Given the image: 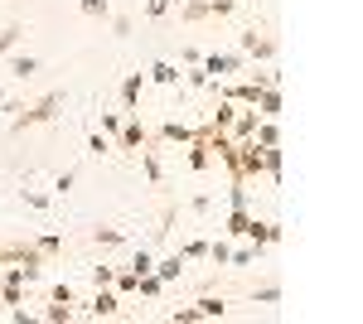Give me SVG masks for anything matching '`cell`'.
Masks as SVG:
<instances>
[{"instance_id": "obj_1", "label": "cell", "mask_w": 363, "mask_h": 324, "mask_svg": "<svg viewBox=\"0 0 363 324\" xmlns=\"http://www.w3.org/2000/svg\"><path fill=\"white\" fill-rule=\"evenodd\" d=\"M63 102H68L63 92H44L39 102H29V107H15V116H10V131L25 135V131H34V126H49V121H58Z\"/></svg>"}, {"instance_id": "obj_2", "label": "cell", "mask_w": 363, "mask_h": 324, "mask_svg": "<svg viewBox=\"0 0 363 324\" xmlns=\"http://www.w3.org/2000/svg\"><path fill=\"white\" fill-rule=\"evenodd\" d=\"M0 267H20L25 281H39V271L49 267V257L34 242H0Z\"/></svg>"}, {"instance_id": "obj_3", "label": "cell", "mask_w": 363, "mask_h": 324, "mask_svg": "<svg viewBox=\"0 0 363 324\" xmlns=\"http://www.w3.org/2000/svg\"><path fill=\"white\" fill-rule=\"evenodd\" d=\"M238 10V0H184L179 5V20L184 25H199V20H228Z\"/></svg>"}, {"instance_id": "obj_4", "label": "cell", "mask_w": 363, "mask_h": 324, "mask_svg": "<svg viewBox=\"0 0 363 324\" xmlns=\"http://www.w3.org/2000/svg\"><path fill=\"white\" fill-rule=\"evenodd\" d=\"M223 315H228V300L223 296H199L189 310H174L169 320H174V324H199V320H223Z\"/></svg>"}, {"instance_id": "obj_5", "label": "cell", "mask_w": 363, "mask_h": 324, "mask_svg": "<svg viewBox=\"0 0 363 324\" xmlns=\"http://www.w3.org/2000/svg\"><path fill=\"white\" fill-rule=\"evenodd\" d=\"M277 34H267V29H247L242 34V58H257V63H272L277 58Z\"/></svg>"}, {"instance_id": "obj_6", "label": "cell", "mask_w": 363, "mask_h": 324, "mask_svg": "<svg viewBox=\"0 0 363 324\" xmlns=\"http://www.w3.org/2000/svg\"><path fill=\"white\" fill-rule=\"evenodd\" d=\"M199 68H203L208 78H233V73L247 68V58H242V54H203V58H199Z\"/></svg>"}, {"instance_id": "obj_7", "label": "cell", "mask_w": 363, "mask_h": 324, "mask_svg": "<svg viewBox=\"0 0 363 324\" xmlns=\"http://www.w3.org/2000/svg\"><path fill=\"white\" fill-rule=\"evenodd\" d=\"M242 238H247V242H257V247H272V242H281V238H286V228H281V223H267V218H257V213H247Z\"/></svg>"}, {"instance_id": "obj_8", "label": "cell", "mask_w": 363, "mask_h": 324, "mask_svg": "<svg viewBox=\"0 0 363 324\" xmlns=\"http://www.w3.org/2000/svg\"><path fill=\"white\" fill-rule=\"evenodd\" d=\"M150 140V131L140 126V111H131L126 121H121V131H116V140H112V150H140Z\"/></svg>"}, {"instance_id": "obj_9", "label": "cell", "mask_w": 363, "mask_h": 324, "mask_svg": "<svg viewBox=\"0 0 363 324\" xmlns=\"http://www.w3.org/2000/svg\"><path fill=\"white\" fill-rule=\"evenodd\" d=\"M140 92H145V73H126L121 78V92H116L121 97V116H131L140 107Z\"/></svg>"}, {"instance_id": "obj_10", "label": "cell", "mask_w": 363, "mask_h": 324, "mask_svg": "<svg viewBox=\"0 0 363 324\" xmlns=\"http://www.w3.org/2000/svg\"><path fill=\"white\" fill-rule=\"evenodd\" d=\"M87 315H97V320L121 315V296H116L112 286H97V296H92V305H87Z\"/></svg>"}, {"instance_id": "obj_11", "label": "cell", "mask_w": 363, "mask_h": 324, "mask_svg": "<svg viewBox=\"0 0 363 324\" xmlns=\"http://www.w3.org/2000/svg\"><path fill=\"white\" fill-rule=\"evenodd\" d=\"M140 169H145L150 189H165V164H160V155H155V145H150V140L140 145Z\"/></svg>"}, {"instance_id": "obj_12", "label": "cell", "mask_w": 363, "mask_h": 324, "mask_svg": "<svg viewBox=\"0 0 363 324\" xmlns=\"http://www.w3.org/2000/svg\"><path fill=\"white\" fill-rule=\"evenodd\" d=\"M208 164H213V155H208V140H203V131L194 126V140H189V169H194V174H203Z\"/></svg>"}, {"instance_id": "obj_13", "label": "cell", "mask_w": 363, "mask_h": 324, "mask_svg": "<svg viewBox=\"0 0 363 324\" xmlns=\"http://www.w3.org/2000/svg\"><path fill=\"white\" fill-rule=\"evenodd\" d=\"M145 82H160V87H174V82H179V68L160 58V63H150V68H145Z\"/></svg>"}, {"instance_id": "obj_14", "label": "cell", "mask_w": 363, "mask_h": 324, "mask_svg": "<svg viewBox=\"0 0 363 324\" xmlns=\"http://www.w3.org/2000/svg\"><path fill=\"white\" fill-rule=\"evenodd\" d=\"M87 238H92L97 247H126V233H121V228H107V223H97Z\"/></svg>"}, {"instance_id": "obj_15", "label": "cell", "mask_w": 363, "mask_h": 324, "mask_svg": "<svg viewBox=\"0 0 363 324\" xmlns=\"http://www.w3.org/2000/svg\"><path fill=\"white\" fill-rule=\"evenodd\" d=\"M155 140H169V145H189V140H194V131H189V126H179V121H165V126L155 131Z\"/></svg>"}, {"instance_id": "obj_16", "label": "cell", "mask_w": 363, "mask_h": 324, "mask_svg": "<svg viewBox=\"0 0 363 324\" xmlns=\"http://www.w3.org/2000/svg\"><path fill=\"white\" fill-rule=\"evenodd\" d=\"M179 271H184V257H179V252H169V257H160V262H155V276H160V281H179Z\"/></svg>"}, {"instance_id": "obj_17", "label": "cell", "mask_w": 363, "mask_h": 324, "mask_svg": "<svg viewBox=\"0 0 363 324\" xmlns=\"http://www.w3.org/2000/svg\"><path fill=\"white\" fill-rule=\"evenodd\" d=\"M257 145H281V131H277V116H262L257 121V131H252Z\"/></svg>"}, {"instance_id": "obj_18", "label": "cell", "mask_w": 363, "mask_h": 324, "mask_svg": "<svg viewBox=\"0 0 363 324\" xmlns=\"http://www.w3.org/2000/svg\"><path fill=\"white\" fill-rule=\"evenodd\" d=\"M20 39H25V25H20V20L0 29V58H10V54H15V44H20Z\"/></svg>"}, {"instance_id": "obj_19", "label": "cell", "mask_w": 363, "mask_h": 324, "mask_svg": "<svg viewBox=\"0 0 363 324\" xmlns=\"http://www.w3.org/2000/svg\"><path fill=\"white\" fill-rule=\"evenodd\" d=\"M83 20H112V0H78Z\"/></svg>"}, {"instance_id": "obj_20", "label": "cell", "mask_w": 363, "mask_h": 324, "mask_svg": "<svg viewBox=\"0 0 363 324\" xmlns=\"http://www.w3.org/2000/svg\"><path fill=\"white\" fill-rule=\"evenodd\" d=\"M247 213H252V208H228V218H223V233H228V238H242V228H247Z\"/></svg>"}, {"instance_id": "obj_21", "label": "cell", "mask_w": 363, "mask_h": 324, "mask_svg": "<svg viewBox=\"0 0 363 324\" xmlns=\"http://www.w3.org/2000/svg\"><path fill=\"white\" fill-rule=\"evenodd\" d=\"M10 73H15V78H34V73H39V58L34 54H15L10 58Z\"/></svg>"}, {"instance_id": "obj_22", "label": "cell", "mask_w": 363, "mask_h": 324, "mask_svg": "<svg viewBox=\"0 0 363 324\" xmlns=\"http://www.w3.org/2000/svg\"><path fill=\"white\" fill-rule=\"evenodd\" d=\"M29 242L39 247L44 257H58V252H63V233H39V238H29Z\"/></svg>"}, {"instance_id": "obj_23", "label": "cell", "mask_w": 363, "mask_h": 324, "mask_svg": "<svg viewBox=\"0 0 363 324\" xmlns=\"http://www.w3.org/2000/svg\"><path fill=\"white\" fill-rule=\"evenodd\" d=\"M262 252H267V247H257V242L238 247V252H233V257H228V267H252V262H257V257H262Z\"/></svg>"}, {"instance_id": "obj_24", "label": "cell", "mask_w": 363, "mask_h": 324, "mask_svg": "<svg viewBox=\"0 0 363 324\" xmlns=\"http://www.w3.org/2000/svg\"><path fill=\"white\" fill-rule=\"evenodd\" d=\"M131 271H136V276L155 271V252H150V247H136V257H131Z\"/></svg>"}, {"instance_id": "obj_25", "label": "cell", "mask_w": 363, "mask_h": 324, "mask_svg": "<svg viewBox=\"0 0 363 324\" xmlns=\"http://www.w3.org/2000/svg\"><path fill=\"white\" fill-rule=\"evenodd\" d=\"M44 320H49V324H68V320H73V305H63V300H54V305L44 310Z\"/></svg>"}, {"instance_id": "obj_26", "label": "cell", "mask_w": 363, "mask_h": 324, "mask_svg": "<svg viewBox=\"0 0 363 324\" xmlns=\"http://www.w3.org/2000/svg\"><path fill=\"white\" fill-rule=\"evenodd\" d=\"M252 300H257V305H277L281 300V281H267L262 291H252Z\"/></svg>"}, {"instance_id": "obj_27", "label": "cell", "mask_w": 363, "mask_h": 324, "mask_svg": "<svg viewBox=\"0 0 363 324\" xmlns=\"http://www.w3.org/2000/svg\"><path fill=\"white\" fill-rule=\"evenodd\" d=\"M203 257H208L213 267H228V257H233V247H228V242H208V252H203Z\"/></svg>"}, {"instance_id": "obj_28", "label": "cell", "mask_w": 363, "mask_h": 324, "mask_svg": "<svg viewBox=\"0 0 363 324\" xmlns=\"http://www.w3.org/2000/svg\"><path fill=\"white\" fill-rule=\"evenodd\" d=\"M203 252H208V242H203V238H189V242L179 247V257H184V262H199Z\"/></svg>"}, {"instance_id": "obj_29", "label": "cell", "mask_w": 363, "mask_h": 324, "mask_svg": "<svg viewBox=\"0 0 363 324\" xmlns=\"http://www.w3.org/2000/svg\"><path fill=\"white\" fill-rule=\"evenodd\" d=\"M121 121H126L121 111H102V135H116V131H121Z\"/></svg>"}, {"instance_id": "obj_30", "label": "cell", "mask_w": 363, "mask_h": 324, "mask_svg": "<svg viewBox=\"0 0 363 324\" xmlns=\"http://www.w3.org/2000/svg\"><path fill=\"white\" fill-rule=\"evenodd\" d=\"M87 150H92V155H107V150H112V140H107L102 131H92V135H87Z\"/></svg>"}, {"instance_id": "obj_31", "label": "cell", "mask_w": 363, "mask_h": 324, "mask_svg": "<svg viewBox=\"0 0 363 324\" xmlns=\"http://www.w3.org/2000/svg\"><path fill=\"white\" fill-rule=\"evenodd\" d=\"M73 184H78V169H63V174L54 179V194H68Z\"/></svg>"}, {"instance_id": "obj_32", "label": "cell", "mask_w": 363, "mask_h": 324, "mask_svg": "<svg viewBox=\"0 0 363 324\" xmlns=\"http://www.w3.org/2000/svg\"><path fill=\"white\" fill-rule=\"evenodd\" d=\"M49 300H63V305H78V296H73V286H68V281H63V286H54V296Z\"/></svg>"}, {"instance_id": "obj_33", "label": "cell", "mask_w": 363, "mask_h": 324, "mask_svg": "<svg viewBox=\"0 0 363 324\" xmlns=\"http://www.w3.org/2000/svg\"><path fill=\"white\" fill-rule=\"evenodd\" d=\"M169 10V0H145V20H160Z\"/></svg>"}, {"instance_id": "obj_34", "label": "cell", "mask_w": 363, "mask_h": 324, "mask_svg": "<svg viewBox=\"0 0 363 324\" xmlns=\"http://www.w3.org/2000/svg\"><path fill=\"white\" fill-rule=\"evenodd\" d=\"M112 276H116V267H92V281L97 286H112Z\"/></svg>"}, {"instance_id": "obj_35", "label": "cell", "mask_w": 363, "mask_h": 324, "mask_svg": "<svg viewBox=\"0 0 363 324\" xmlns=\"http://www.w3.org/2000/svg\"><path fill=\"white\" fill-rule=\"evenodd\" d=\"M112 34L126 39V34H131V15H112Z\"/></svg>"}, {"instance_id": "obj_36", "label": "cell", "mask_w": 363, "mask_h": 324, "mask_svg": "<svg viewBox=\"0 0 363 324\" xmlns=\"http://www.w3.org/2000/svg\"><path fill=\"white\" fill-rule=\"evenodd\" d=\"M25 203H29V208H49V194H34V189H25Z\"/></svg>"}, {"instance_id": "obj_37", "label": "cell", "mask_w": 363, "mask_h": 324, "mask_svg": "<svg viewBox=\"0 0 363 324\" xmlns=\"http://www.w3.org/2000/svg\"><path fill=\"white\" fill-rule=\"evenodd\" d=\"M189 208H194V213H208V208H213V199H208V194H194V203H189Z\"/></svg>"}, {"instance_id": "obj_38", "label": "cell", "mask_w": 363, "mask_h": 324, "mask_svg": "<svg viewBox=\"0 0 363 324\" xmlns=\"http://www.w3.org/2000/svg\"><path fill=\"white\" fill-rule=\"evenodd\" d=\"M0 276H5V267H0Z\"/></svg>"}]
</instances>
